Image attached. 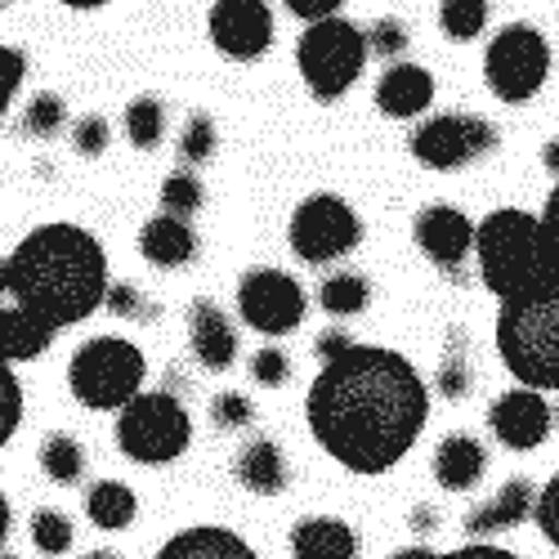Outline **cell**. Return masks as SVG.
<instances>
[{"label":"cell","instance_id":"1","mask_svg":"<svg viewBox=\"0 0 559 559\" xmlns=\"http://www.w3.org/2000/svg\"><path fill=\"white\" fill-rule=\"evenodd\" d=\"M305 421L318 448L354 475H385L430 421V390L399 349L354 345L322 362L309 385Z\"/></svg>","mask_w":559,"mask_h":559},{"label":"cell","instance_id":"2","mask_svg":"<svg viewBox=\"0 0 559 559\" xmlns=\"http://www.w3.org/2000/svg\"><path fill=\"white\" fill-rule=\"evenodd\" d=\"M5 260L14 305L55 332L85 322L99 305H108L112 283L104 242L81 224H40Z\"/></svg>","mask_w":559,"mask_h":559},{"label":"cell","instance_id":"3","mask_svg":"<svg viewBox=\"0 0 559 559\" xmlns=\"http://www.w3.org/2000/svg\"><path fill=\"white\" fill-rule=\"evenodd\" d=\"M497 354L524 390H559V292L537 287L497 313Z\"/></svg>","mask_w":559,"mask_h":559},{"label":"cell","instance_id":"4","mask_svg":"<svg viewBox=\"0 0 559 559\" xmlns=\"http://www.w3.org/2000/svg\"><path fill=\"white\" fill-rule=\"evenodd\" d=\"M475 264L484 287L506 305L542 287V255H537V215L520 206H501L475 228Z\"/></svg>","mask_w":559,"mask_h":559},{"label":"cell","instance_id":"5","mask_svg":"<svg viewBox=\"0 0 559 559\" xmlns=\"http://www.w3.org/2000/svg\"><path fill=\"white\" fill-rule=\"evenodd\" d=\"M148 362L144 349L126 336H95L85 341L68 362V390L90 412H126L144 394Z\"/></svg>","mask_w":559,"mask_h":559},{"label":"cell","instance_id":"6","mask_svg":"<svg viewBox=\"0 0 559 559\" xmlns=\"http://www.w3.org/2000/svg\"><path fill=\"white\" fill-rule=\"evenodd\" d=\"M367 32L349 19H328V23H313L300 32L296 40V68L309 85V95L318 104H336L345 99L354 81L362 76L367 68Z\"/></svg>","mask_w":559,"mask_h":559},{"label":"cell","instance_id":"7","mask_svg":"<svg viewBox=\"0 0 559 559\" xmlns=\"http://www.w3.org/2000/svg\"><path fill=\"white\" fill-rule=\"evenodd\" d=\"M193 443V416L175 394H139L126 412H117V448L139 465H166Z\"/></svg>","mask_w":559,"mask_h":559},{"label":"cell","instance_id":"8","mask_svg":"<svg viewBox=\"0 0 559 559\" xmlns=\"http://www.w3.org/2000/svg\"><path fill=\"white\" fill-rule=\"evenodd\" d=\"M550 76V40L533 23H506L484 50V81L501 104H528Z\"/></svg>","mask_w":559,"mask_h":559},{"label":"cell","instance_id":"9","mask_svg":"<svg viewBox=\"0 0 559 559\" xmlns=\"http://www.w3.org/2000/svg\"><path fill=\"white\" fill-rule=\"evenodd\" d=\"M287 242H292L296 260H305V264H332V260H345L349 251H358L362 219L345 198L313 193L292 211Z\"/></svg>","mask_w":559,"mask_h":559},{"label":"cell","instance_id":"10","mask_svg":"<svg viewBox=\"0 0 559 559\" xmlns=\"http://www.w3.org/2000/svg\"><path fill=\"white\" fill-rule=\"evenodd\" d=\"M497 139H501L497 126L475 112H443V117H430L416 126L407 148L430 170H461V166L488 157L497 148Z\"/></svg>","mask_w":559,"mask_h":559},{"label":"cell","instance_id":"11","mask_svg":"<svg viewBox=\"0 0 559 559\" xmlns=\"http://www.w3.org/2000/svg\"><path fill=\"white\" fill-rule=\"evenodd\" d=\"M238 313L260 336H287L305 322L309 300L287 269H251L238 283Z\"/></svg>","mask_w":559,"mask_h":559},{"label":"cell","instance_id":"12","mask_svg":"<svg viewBox=\"0 0 559 559\" xmlns=\"http://www.w3.org/2000/svg\"><path fill=\"white\" fill-rule=\"evenodd\" d=\"M211 40L224 59H260L273 45V5H264V0H219V5H211Z\"/></svg>","mask_w":559,"mask_h":559},{"label":"cell","instance_id":"13","mask_svg":"<svg viewBox=\"0 0 559 559\" xmlns=\"http://www.w3.org/2000/svg\"><path fill=\"white\" fill-rule=\"evenodd\" d=\"M475 228H479V224H475L471 215L456 211V206H448V202H435V206H426L421 215L412 219L416 247H421V251L435 260V269L448 273V277H461L465 260L475 255Z\"/></svg>","mask_w":559,"mask_h":559},{"label":"cell","instance_id":"14","mask_svg":"<svg viewBox=\"0 0 559 559\" xmlns=\"http://www.w3.org/2000/svg\"><path fill=\"white\" fill-rule=\"evenodd\" d=\"M550 421H555L550 403H546L537 390H524V385L497 394V403L488 407V426H492V435L501 439V448H510V452H533V448H542L546 435H550Z\"/></svg>","mask_w":559,"mask_h":559},{"label":"cell","instance_id":"15","mask_svg":"<svg viewBox=\"0 0 559 559\" xmlns=\"http://www.w3.org/2000/svg\"><path fill=\"white\" fill-rule=\"evenodd\" d=\"M189 349L206 371H228L238 362V328H233L219 305L211 300L189 305Z\"/></svg>","mask_w":559,"mask_h":559},{"label":"cell","instance_id":"16","mask_svg":"<svg viewBox=\"0 0 559 559\" xmlns=\"http://www.w3.org/2000/svg\"><path fill=\"white\" fill-rule=\"evenodd\" d=\"M371 95H377V108L385 117L412 121V117H421L435 104V76L421 63H394V68L381 72V81H377Z\"/></svg>","mask_w":559,"mask_h":559},{"label":"cell","instance_id":"17","mask_svg":"<svg viewBox=\"0 0 559 559\" xmlns=\"http://www.w3.org/2000/svg\"><path fill=\"white\" fill-rule=\"evenodd\" d=\"M533 506H537V488L533 479H506L497 488L492 501L475 506L471 515H465V533H471L475 542L492 537V533H506V528H520L528 515H533Z\"/></svg>","mask_w":559,"mask_h":559},{"label":"cell","instance_id":"18","mask_svg":"<svg viewBox=\"0 0 559 559\" xmlns=\"http://www.w3.org/2000/svg\"><path fill=\"white\" fill-rule=\"evenodd\" d=\"M484 471H488V452H484V443L475 435L456 430V435L439 439V448H435V479H439L443 492H471V488H479Z\"/></svg>","mask_w":559,"mask_h":559},{"label":"cell","instance_id":"19","mask_svg":"<svg viewBox=\"0 0 559 559\" xmlns=\"http://www.w3.org/2000/svg\"><path fill=\"white\" fill-rule=\"evenodd\" d=\"M153 559H260L251 550L247 537H238L233 528L219 524H198V528H183L175 533Z\"/></svg>","mask_w":559,"mask_h":559},{"label":"cell","instance_id":"20","mask_svg":"<svg viewBox=\"0 0 559 559\" xmlns=\"http://www.w3.org/2000/svg\"><path fill=\"white\" fill-rule=\"evenodd\" d=\"M139 251L153 269H183L198 255V233L189 228V219L175 215H153L139 228Z\"/></svg>","mask_w":559,"mask_h":559},{"label":"cell","instance_id":"21","mask_svg":"<svg viewBox=\"0 0 559 559\" xmlns=\"http://www.w3.org/2000/svg\"><path fill=\"white\" fill-rule=\"evenodd\" d=\"M292 559H354L358 555V533L345 520L332 515H309L292 528Z\"/></svg>","mask_w":559,"mask_h":559},{"label":"cell","instance_id":"22","mask_svg":"<svg viewBox=\"0 0 559 559\" xmlns=\"http://www.w3.org/2000/svg\"><path fill=\"white\" fill-rule=\"evenodd\" d=\"M233 475L255 497H273L287 488V456L273 439H251L238 456H233Z\"/></svg>","mask_w":559,"mask_h":559},{"label":"cell","instance_id":"23","mask_svg":"<svg viewBox=\"0 0 559 559\" xmlns=\"http://www.w3.org/2000/svg\"><path fill=\"white\" fill-rule=\"evenodd\" d=\"M55 336L59 332L45 328V322L32 318L27 309L0 305V358H5V362H32V358H40L45 349H50Z\"/></svg>","mask_w":559,"mask_h":559},{"label":"cell","instance_id":"24","mask_svg":"<svg viewBox=\"0 0 559 559\" xmlns=\"http://www.w3.org/2000/svg\"><path fill=\"white\" fill-rule=\"evenodd\" d=\"M85 515H90V524L104 528V533H121L139 515V497L121 479H99L95 488L85 492Z\"/></svg>","mask_w":559,"mask_h":559},{"label":"cell","instance_id":"25","mask_svg":"<svg viewBox=\"0 0 559 559\" xmlns=\"http://www.w3.org/2000/svg\"><path fill=\"white\" fill-rule=\"evenodd\" d=\"M439 394L461 403L475 385V371H471V336L465 328H448V341H443V358H439Z\"/></svg>","mask_w":559,"mask_h":559},{"label":"cell","instance_id":"26","mask_svg":"<svg viewBox=\"0 0 559 559\" xmlns=\"http://www.w3.org/2000/svg\"><path fill=\"white\" fill-rule=\"evenodd\" d=\"M318 305L328 309L332 318H354V313H362L371 305V283L362 273H354V269H336V273L322 277Z\"/></svg>","mask_w":559,"mask_h":559},{"label":"cell","instance_id":"27","mask_svg":"<svg viewBox=\"0 0 559 559\" xmlns=\"http://www.w3.org/2000/svg\"><path fill=\"white\" fill-rule=\"evenodd\" d=\"M40 471H45V479L50 484H63V488H72V484H81V475H85V448L72 439V435H45V443H40Z\"/></svg>","mask_w":559,"mask_h":559},{"label":"cell","instance_id":"28","mask_svg":"<svg viewBox=\"0 0 559 559\" xmlns=\"http://www.w3.org/2000/svg\"><path fill=\"white\" fill-rule=\"evenodd\" d=\"M121 130H126V139L134 148L148 153V148H157L166 139V108L153 95H139V99H130V108L121 117Z\"/></svg>","mask_w":559,"mask_h":559},{"label":"cell","instance_id":"29","mask_svg":"<svg viewBox=\"0 0 559 559\" xmlns=\"http://www.w3.org/2000/svg\"><path fill=\"white\" fill-rule=\"evenodd\" d=\"M537 255H542V283L559 292V183L537 215Z\"/></svg>","mask_w":559,"mask_h":559},{"label":"cell","instance_id":"30","mask_svg":"<svg viewBox=\"0 0 559 559\" xmlns=\"http://www.w3.org/2000/svg\"><path fill=\"white\" fill-rule=\"evenodd\" d=\"M488 14H492L488 0H443L439 5V27L452 40H475V36H484Z\"/></svg>","mask_w":559,"mask_h":559},{"label":"cell","instance_id":"31","mask_svg":"<svg viewBox=\"0 0 559 559\" xmlns=\"http://www.w3.org/2000/svg\"><path fill=\"white\" fill-rule=\"evenodd\" d=\"M206 202V189L193 170H175L162 179V215H175V219H189L198 215Z\"/></svg>","mask_w":559,"mask_h":559},{"label":"cell","instance_id":"32","mask_svg":"<svg viewBox=\"0 0 559 559\" xmlns=\"http://www.w3.org/2000/svg\"><path fill=\"white\" fill-rule=\"evenodd\" d=\"M72 542H76V528H72V520L63 515V510L40 506L36 515H32V546L40 555H68Z\"/></svg>","mask_w":559,"mask_h":559},{"label":"cell","instance_id":"33","mask_svg":"<svg viewBox=\"0 0 559 559\" xmlns=\"http://www.w3.org/2000/svg\"><path fill=\"white\" fill-rule=\"evenodd\" d=\"M215 144H219V134H215L211 112H193L189 121H183L175 148H179V162H183V166H202V162L215 157Z\"/></svg>","mask_w":559,"mask_h":559},{"label":"cell","instance_id":"34","mask_svg":"<svg viewBox=\"0 0 559 559\" xmlns=\"http://www.w3.org/2000/svg\"><path fill=\"white\" fill-rule=\"evenodd\" d=\"M63 121H68V104H63V95H55V90H40V95H32L23 108V130L36 139L59 134Z\"/></svg>","mask_w":559,"mask_h":559},{"label":"cell","instance_id":"35","mask_svg":"<svg viewBox=\"0 0 559 559\" xmlns=\"http://www.w3.org/2000/svg\"><path fill=\"white\" fill-rule=\"evenodd\" d=\"M23 426V385L14 377V367L0 358V448H5Z\"/></svg>","mask_w":559,"mask_h":559},{"label":"cell","instance_id":"36","mask_svg":"<svg viewBox=\"0 0 559 559\" xmlns=\"http://www.w3.org/2000/svg\"><path fill=\"white\" fill-rule=\"evenodd\" d=\"M251 421H255V407H251L247 394L224 390V394L211 399V426L215 430H247Z\"/></svg>","mask_w":559,"mask_h":559},{"label":"cell","instance_id":"37","mask_svg":"<svg viewBox=\"0 0 559 559\" xmlns=\"http://www.w3.org/2000/svg\"><path fill=\"white\" fill-rule=\"evenodd\" d=\"M251 377H255V385H264V390L287 385V381H292V358H287V349L264 345V349L251 358Z\"/></svg>","mask_w":559,"mask_h":559},{"label":"cell","instance_id":"38","mask_svg":"<svg viewBox=\"0 0 559 559\" xmlns=\"http://www.w3.org/2000/svg\"><path fill=\"white\" fill-rule=\"evenodd\" d=\"M367 50L381 59H399L407 50V27L399 19H377L367 27Z\"/></svg>","mask_w":559,"mask_h":559},{"label":"cell","instance_id":"39","mask_svg":"<svg viewBox=\"0 0 559 559\" xmlns=\"http://www.w3.org/2000/svg\"><path fill=\"white\" fill-rule=\"evenodd\" d=\"M108 139H112V130H108V121L104 117H81L76 126H72V148L81 153V157H104L108 153Z\"/></svg>","mask_w":559,"mask_h":559},{"label":"cell","instance_id":"40","mask_svg":"<svg viewBox=\"0 0 559 559\" xmlns=\"http://www.w3.org/2000/svg\"><path fill=\"white\" fill-rule=\"evenodd\" d=\"M23 76H27V55L14 50V45H0V117H5L10 99L19 95Z\"/></svg>","mask_w":559,"mask_h":559},{"label":"cell","instance_id":"41","mask_svg":"<svg viewBox=\"0 0 559 559\" xmlns=\"http://www.w3.org/2000/svg\"><path fill=\"white\" fill-rule=\"evenodd\" d=\"M533 520L542 528V537L559 550V475L546 479V488L537 492V506H533Z\"/></svg>","mask_w":559,"mask_h":559},{"label":"cell","instance_id":"42","mask_svg":"<svg viewBox=\"0 0 559 559\" xmlns=\"http://www.w3.org/2000/svg\"><path fill=\"white\" fill-rule=\"evenodd\" d=\"M108 309L117 318H153V305H144V292L121 283V287H108Z\"/></svg>","mask_w":559,"mask_h":559},{"label":"cell","instance_id":"43","mask_svg":"<svg viewBox=\"0 0 559 559\" xmlns=\"http://www.w3.org/2000/svg\"><path fill=\"white\" fill-rule=\"evenodd\" d=\"M283 10H292L300 23H328V19H336V10H345V0H287Z\"/></svg>","mask_w":559,"mask_h":559},{"label":"cell","instance_id":"44","mask_svg":"<svg viewBox=\"0 0 559 559\" xmlns=\"http://www.w3.org/2000/svg\"><path fill=\"white\" fill-rule=\"evenodd\" d=\"M313 349H318V358H322V362H336L341 354H349V349H354V341H349V332H322Z\"/></svg>","mask_w":559,"mask_h":559},{"label":"cell","instance_id":"45","mask_svg":"<svg viewBox=\"0 0 559 559\" xmlns=\"http://www.w3.org/2000/svg\"><path fill=\"white\" fill-rule=\"evenodd\" d=\"M435 559H520V555H510V550H501V546H484V542H475V546H456V550L435 555Z\"/></svg>","mask_w":559,"mask_h":559},{"label":"cell","instance_id":"46","mask_svg":"<svg viewBox=\"0 0 559 559\" xmlns=\"http://www.w3.org/2000/svg\"><path fill=\"white\" fill-rule=\"evenodd\" d=\"M407 524H412V533H416V537H430V533H435V524H439V515H435V506H416Z\"/></svg>","mask_w":559,"mask_h":559},{"label":"cell","instance_id":"47","mask_svg":"<svg viewBox=\"0 0 559 559\" xmlns=\"http://www.w3.org/2000/svg\"><path fill=\"white\" fill-rule=\"evenodd\" d=\"M542 166H546V170L559 179V139H550V144L542 148Z\"/></svg>","mask_w":559,"mask_h":559},{"label":"cell","instance_id":"48","mask_svg":"<svg viewBox=\"0 0 559 559\" xmlns=\"http://www.w3.org/2000/svg\"><path fill=\"white\" fill-rule=\"evenodd\" d=\"M10 524H14L10 520V497L0 492V546H5V537H10Z\"/></svg>","mask_w":559,"mask_h":559},{"label":"cell","instance_id":"49","mask_svg":"<svg viewBox=\"0 0 559 559\" xmlns=\"http://www.w3.org/2000/svg\"><path fill=\"white\" fill-rule=\"evenodd\" d=\"M439 550H430V546H407L403 555H394V559H435Z\"/></svg>","mask_w":559,"mask_h":559},{"label":"cell","instance_id":"50","mask_svg":"<svg viewBox=\"0 0 559 559\" xmlns=\"http://www.w3.org/2000/svg\"><path fill=\"white\" fill-rule=\"evenodd\" d=\"M10 296V260H0V300Z\"/></svg>","mask_w":559,"mask_h":559},{"label":"cell","instance_id":"51","mask_svg":"<svg viewBox=\"0 0 559 559\" xmlns=\"http://www.w3.org/2000/svg\"><path fill=\"white\" fill-rule=\"evenodd\" d=\"M81 559H121V555H112V550H90V555H81Z\"/></svg>","mask_w":559,"mask_h":559},{"label":"cell","instance_id":"52","mask_svg":"<svg viewBox=\"0 0 559 559\" xmlns=\"http://www.w3.org/2000/svg\"><path fill=\"white\" fill-rule=\"evenodd\" d=\"M0 559H14V555H0Z\"/></svg>","mask_w":559,"mask_h":559}]
</instances>
